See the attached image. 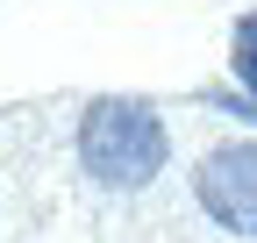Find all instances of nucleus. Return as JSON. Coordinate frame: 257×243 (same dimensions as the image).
<instances>
[{"label": "nucleus", "instance_id": "obj_3", "mask_svg": "<svg viewBox=\"0 0 257 243\" xmlns=\"http://www.w3.org/2000/svg\"><path fill=\"white\" fill-rule=\"evenodd\" d=\"M229 65H236V79H243V93L257 100V8H250V15H236V36H229Z\"/></svg>", "mask_w": 257, "mask_h": 243}, {"label": "nucleus", "instance_id": "obj_1", "mask_svg": "<svg viewBox=\"0 0 257 243\" xmlns=\"http://www.w3.org/2000/svg\"><path fill=\"white\" fill-rule=\"evenodd\" d=\"M172 158V136H165V114L150 100H128V93H107L79 114V165L114 193H136L150 186Z\"/></svg>", "mask_w": 257, "mask_h": 243}, {"label": "nucleus", "instance_id": "obj_2", "mask_svg": "<svg viewBox=\"0 0 257 243\" xmlns=\"http://www.w3.org/2000/svg\"><path fill=\"white\" fill-rule=\"evenodd\" d=\"M193 200L200 215L221 222L229 236H257V143H221L193 172Z\"/></svg>", "mask_w": 257, "mask_h": 243}]
</instances>
